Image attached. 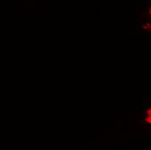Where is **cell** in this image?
Instances as JSON below:
<instances>
[{
	"mask_svg": "<svg viewBox=\"0 0 151 150\" xmlns=\"http://www.w3.org/2000/svg\"><path fill=\"white\" fill-rule=\"evenodd\" d=\"M145 121L146 122L151 123V116H148L147 118H145Z\"/></svg>",
	"mask_w": 151,
	"mask_h": 150,
	"instance_id": "6da1fadb",
	"label": "cell"
},
{
	"mask_svg": "<svg viewBox=\"0 0 151 150\" xmlns=\"http://www.w3.org/2000/svg\"><path fill=\"white\" fill-rule=\"evenodd\" d=\"M147 115H148V116H151V109H149L148 110V112H147Z\"/></svg>",
	"mask_w": 151,
	"mask_h": 150,
	"instance_id": "7a4b0ae2",
	"label": "cell"
}]
</instances>
